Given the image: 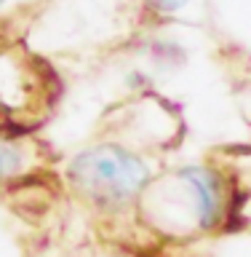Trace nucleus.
Wrapping results in <instances>:
<instances>
[{
	"label": "nucleus",
	"instance_id": "nucleus-1",
	"mask_svg": "<svg viewBox=\"0 0 251 257\" xmlns=\"http://www.w3.org/2000/svg\"><path fill=\"white\" fill-rule=\"evenodd\" d=\"M70 177L88 198L99 204H123L147 182V166L120 148H96L78 156Z\"/></svg>",
	"mask_w": 251,
	"mask_h": 257
},
{
	"label": "nucleus",
	"instance_id": "nucleus-2",
	"mask_svg": "<svg viewBox=\"0 0 251 257\" xmlns=\"http://www.w3.org/2000/svg\"><path fill=\"white\" fill-rule=\"evenodd\" d=\"M184 180L190 182L192 193H195L200 222H203L206 228L214 225L216 217H219V185H216L214 174L206 172V169H187V172H184Z\"/></svg>",
	"mask_w": 251,
	"mask_h": 257
},
{
	"label": "nucleus",
	"instance_id": "nucleus-3",
	"mask_svg": "<svg viewBox=\"0 0 251 257\" xmlns=\"http://www.w3.org/2000/svg\"><path fill=\"white\" fill-rule=\"evenodd\" d=\"M16 166H19V156H16V153H14L11 148H6V145H0V177L11 174Z\"/></svg>",
	"mask_w": 251,
	"mask_h": 257
},
{
	"label": "nucleus",
	"instance_id": "nucleus-4",
	"mask_svg": "<svg viewBox=\"0 0 251 257\" xmlns=\"http://www.w3.org/2000/svg\"><path fill=\"white\" fill-rule=\"evenodd\" d=\"M187 0H150V6H155L158 11H176V8H182Z\"/></svg>",
	"mask_w": 251,
	"mask_h": 257
},
{
	"label": "nucleus",
	"instance_id": "nucleus-5",
	"mask_svg": "<svg viewBox=\"0 0 251 257\" xmlns=\"http://www.w3.org/2000/svg\"><path fill=\"white\" fill-rule=\"evenodd\" d=\"M0 6H3V0H0Z\"/></svg>",
	"mask_w": 251,
	"mask_h": 257
}]
</instances>
